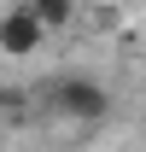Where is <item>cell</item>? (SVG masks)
<instances>
[{"instance_id": "cell-2", "label": "cell", "mask_w": 146, "mask_h": 152, "mask_svg": "<svg viewBox=\"0 0 146 152\" xmlns=\"http://www.w3.org/2000/svg\"><path fill=\"white\" fill-rule=\"evenodd\" d=\"M41 41H47V23L35 18V6H29V0L6 6V18H0V53L6 58H29Z\"/></svg>"}, {"instance_id": "cell-1", "label": "cell", "mask_w": 146, "mask_h": 152, "mask_svg": "<svg viewBox=\"0 0 146 152\" xmlns=\"http://www.w3.org/2000/svg\"><path fill=\"white\" fill-rule=\"evenodd\" d=\"M41 105L53 117H70V123H99V117L111 111V94L93 82V76H53Z\"/></svg>"}, {"instance_id": "cell-3", "label": "cell", "mask_w": 146, "mask_h": 152, "mask_svg": "<svg viewBox=\"0 0 146 152\" xmlns=\"http://www.w3.org/2000/svg\"><path fill=\"white\" fill-rule=\"evenodd\" d=\"M35 6V18L47 23V29H64V23L76 18V0H29Z\"/></svg>"}]
</instances>
